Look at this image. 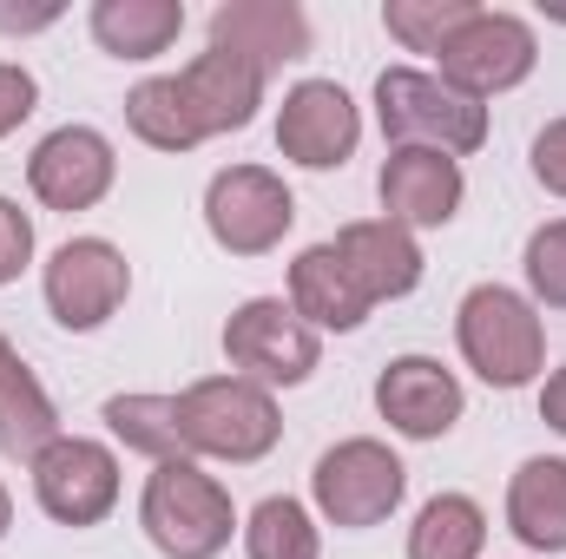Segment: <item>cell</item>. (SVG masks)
I'll use <instances>...</instances> for the list:
<instances>
[{
    "label": "cell",
    "mask_w": 566,
    "mask_h": 559,
    "mask_svg": "<svg viewBox=\"0 0 566 559\" xmlns=\"http://www.w3.org/2000/svg\"><path fill=\"white\" fill-rule=\"evenodd\" d=\"M376 191H382L389 224H402V231H434V224H448V218L461 211L468 178H461V165H454L448 151H389Z\"/></svg>",
    "instance_id": "obj_15"
},
{
    "label": "cell",
    "mask_w": 566,
    "mask_h": 559,
    "mask_svg": "<svg viewBox=\"0 0 566 559\" xmlns=\"http://www.w3.org/2000/svg\"><path fill=\"white\" fill-rule=\"evenodd\" d=\"M185 33V0H99L93 7V40L113 60H158Z\"/></svg>",
    "instance_id": "obj_21"
},
{
    "label": "cell",
    "mask_w": 566,
    "mask_h": 559,
    "mask_svg": "<svg viewBox=\"0 0 566 559\" xmlns=\"http://www.w3.org/2000/svg\"><path fill=\"white\" fill-rule=\"evenodd\" d=\"M113 178H119V158H113L106 133H93V126H60L27 158V184L46 211H93L113 191Z\"/></svg>",
    "instance_id": "obj_12"
},
{
    "label": "cell",
    "mask_w": 566,
    "mask_h": 559,
    "mask_svg": "<svg viewBox=\"0 0 566 559\" xmlns=\"http://www.w3.org/2000/svg\"><path fill=\"white\" fill-rule=\"evenodd\" d=\"M178 428L191 454L211 461H264L283 441V415L271 389L244 382V376H205L178 395Z\"/></svg>",
    "instance_id": "obj_4"
},
{
    "label": "cell",
    "mask_w": 566,
    "mask_h": 559,
    "mask_svg": "<svg viewBox=\"0 0 566 559\" xmlns=\"http://www.w3.org/2000/svg\"><path fill=\"white\" fill-rule=\"evenodd\" d=\"M474 0H389L382 7V27L409 46V53H441L461 27H468Z\"/></svg>",
    "instance_id": "obj_26"
},
{
    "label": "cell",
    "mask_w": 566,
    "mask_h": 559,
    "mask_svg": "<svg viewBox=\"0 0 566 559\" xmlns=\"http://www.w3.org/2000/svg\"><path fill=\"white\" fill-rule=\"evenodd\" d=\"M27 467H33V500L60 527H99L119 507V461H113V447H99L86 434L46 441Z\"/></svg>",
    "instance_id": "obj_9"
},
{
    "label": "cell",
    "mask_w": 566,
    "mask_h": 559,
    "mask_svg": "<svg viewBox=\"0 0 566 559\" xmlns=\"http://www.w3.org/2000/svg\"><path fill=\"white\" fill-rule=\"evenodd\" d=\"M336 257L349 264V277L369 296V309L389 303V296H409V289L422 283V244H416V231H402V224H389V218L343 224V231H336Z\"/></svg>",
    "instance_id": "obj_17"
},
{
    "label": "cell",
    "mask_w": 566,
    "mask_h": 559,
    "mask_svg": "<svg viewBox=\"0 0 566 559\" xmlns=\"http://www.w3.org/2000/svg\"><path fill=\"white\" fill-rule=\"evenodd\" d=\"M310 494H316V514H323L329 527L363 534V527H382V520L402 507V494H409V467H402L382 441L356 434V441H336V447L316 461Z\"/></svg>",
    "instance_id": "obj_5"
},
{
    "label": "cell",
    "mask_w": 566,
    "mask_h": 559,
    "mask_svg": "<svg viewBox=\"0 0 566 559\" xmlns=\"http://www.w3.org/2000/svg\"><path fill=\"white\" fill-rule=\"evenodd\" d=\"M434 60H441V80H448L454 93L488 99V93H507V86H521V80L534 73L541 40H534V27H527L521 13L474 7V13H468V27H461Z\"/></svg>",
    "instance_id": "obj_8"
},
{
    "label": "cell",
    "mask_w": 566,
    "mask_h": 559,
    "mask_svg": "<svg viewBox=\"0 0 566 559\" xmlns=\"http://www.w3.org/2000/svg\"><path fill=\"white\" fill-rule=\"evenodd\" d=\"M126 126H133L151 151H191V145H205V133H198V119H191V106H185V93H178L171 73L139 80V86L126 93Z\"/></svg>",
    "instance_id": "obj_24"
},
{
    "label": "cell",
    "mask_w": 566,
    "mask_h": 559,
    "mask_svg": "<svg viewBox=\"0 0 566 559\" xmlns=\"http://www.w3.org/2000/svg\"><path fill=\"white\" fill-rule=\"evenodd\" d=\"M541 421H547L554 434H566V369H554L547 389H541Z\"/></svg>",
    "instance_id": "obj_31"
},
{
    "label": "cell",
    "mask_w": 566,
    "mask_h": 559,
    "mask_svg": "<svg viewBox=\"0 0 566 559\" xmlns=\"http://www.w3.org/2000/svg\"><path fill=\"white\" fill-rule=\"evenodd\" d=\"M290 309L310 329H363L369 323V296L356 289L349 264L336 257V244H310L290 264Z\"/></svg>",
    "instance_id": "obj_18"
},
{
    "label": "cell",
    "mask_w": 566,
    "mask_h": 559,
    "mask_svg": "<svg viewBox=\"0 0 566 559\" xmlns=\"http://www.w3.org/2000/svg\"><path fill=\"white\" fill-rule=\"evenodd\" d=\"M224 356H231V369H238L244 382H258V389H296V382L316 376L323 342H316V329H310L283 296H251V303H238L231 323H224Z\"/></svg>",
    "instance_id": "obj_6"
},
{
    "label": "cell",
    "mask_w": 566,
    "mask_h": 559,
    "mask_svg": "<svg viewBox=\"0 0 566 559\" xmlns=\"http://www.w3.org/2000/svg\"><path fill=\"white\" fill-rule=\"evenodd\" d=\"M534 178H541L554 198H566V119H554V126L534 139Z\"/></svg>",
    "instance_id": "obj_30"
},
{
    "label": "cell",
    "mask_w": 566,
    "mask_h": 559,
    "mask_svg": "<svg viewBox=\"0 0 566 559\" xmlns=\"http://www.w3.org/2000/svg\"><path fill=\"white\" fill-rule=\"evenodd\" d=\"M481 547H488V514L468 494H434L409 527V559H481Z\"/></svg>",
    "instance_id": "obj_22"
},
{
    "label": "cell",
    "mask_w": 566,
    "mask_h": 559,
    "mask_svg": "<svg viewBox=\"0 0 566 559\" xmlns=\"http://www.w3.org/2000/svg\"><path fill=\"white\" fill-rule=\"evenodd\" d=\"M27 264H33V218L13 198H0V283H13Z\"/></svg>",
    "instance_id": "obj_28"
},
{
    "label": "cell",
    "mask_w": 566,
    "mask_h": 559,
    "mask_svg": "<svg viewBox=\"0 0 566 559\" xmlns=\"http://www.w3.org/2000/svg\"><path fill=\"white\" fill-rule=\"evenodd\" d=\"M205 224L231 257H264L296 224V198L271 165H224L205 191Z\"/></svg>",
    "instance_id": "obj_7"
},
{
    "label": "cell",
    "mask_w": 566,
    "mask_h": 559,
    "mask_svg": "<svg viewBox=\"0 0 566 559\" xmlns=\"http://www.w3.org/2000/svg\"><path fill=\"white\" fill-rule=\"evenodd\" d=\"M7 527H13V500H7V487H0V540H7Z\"/></svg>",
    "instance_id": "obj_33"
},
{
    "label": "cell",
    "mask_w": 566,
    "mask_h": 559,
    "mask_svg": "<svg viewBox=\"0 0 566 559\" xmlns=\"http://www.w3.org/2000/svg\"><path fill=\"white\" fill-rule=\"evenodd\" d=\"M33 106H40L33 73H27V66H13V60H0V139H7V133H20V126L33 119Z\"/></svg>",
    "instance_id": "obj_29"
},
{
    "label": "cell",
    "mask_w": 566,
    "mask_h": 559,
    "mask_svg": "<svg viewBox=\"0 0 566 559\" xmlns=\"http://www.w3.org/2000/svg\"><path fill=\"white\" fill-rule=\"evenodd\" d=\"M244 553L251 559H316V527H310V514H303V500H290V494H271V500H258V514L244 520Z\"/></svg>",
    "instance_id": "obj_25"
},
{
    "label": "cell",
    "mask_w": 566,
    "mask_h": 559,
    "mask_svg": "<svg viewBox=\"0 0 566 559\" xmlns=\"http://www.w3.org/2000/svg\"><path fill=\"white\" fill-rule=\"evenodd\" d=\"M376 119H382V139L396 151H481L488 145V106L454 93L448 80L416 73V66H389L376 80Z\"/></svg>",
    "instance_id": "obj_2"
},
{
    "label": "cell",
    "mask_w": 566,
    "mask_h": 559,
    "mask_svg": "<svg viewBox=\"0 0 566 559\" xmlns=\"http://www.w3.org/2000/svg\"><path fill=\"white\" fill-rule=\"evenodd\" d=\"M376 409H382V421L396 434H409V441H441L461 421V382L434 356H396L376 376Z\"/></svg>",
    "instance_id": "obj_13"
},
{
    "label": "cell",
    "mask_w": 566,
    "mask_h": 559,
    "mask_svg": "<svg viewBox=\"0 0 566 559\" xmlns=\"http://www.w3.org/2000/svg\"><path fill=\"white\" fill-rule=\"evenodd\" d=\"M171 80H178V93H185V106H191V119H198L205 139L244 133V126L258 119V106H264V73H258L251 60L224 53V46L198 53V60H191L185 73H171Z\"/></svg>",
    "instance_id": "obj_16"
},
{
    "label": "cell",
    "mask_w": 566,
    "mask_h": 559,
    "mask_svg": "<svg viewBox=\"0 0 566 559\" xmlns=\"http://www.w3.org/2000/svg\"><path fill=\"white\" fill-rule=\"evenodd\" d=\"M106 428L145 461H191L185 428H178V395H113Z\"/></svg>",
    "instance_id": "obj_23"
},
{
    "label": "cell",
    "mask_w": 566,
    "mask_h": 559,
    "mask_svg": "<svg viewBox=\"0 0 566 559\" xmlns=\"http://www.w3.org/2000/svg\"><path fill=\"white\" fill-rule=\"evenodd\" d=\"M454 342L461 362L488 382V389H527L547 362V329L534 316V303L507 283H474L454 309Z\"/></svg>",
    "instance_id": "obj_1"
},
{
    "label": "cell",
    "mask_w": 566,
    "mask_h": 559,
    "mask_svg": "<svg viewBox=\"0 0 566 559\" xmlns=\"http://www.w3.org/2000/svg\"><path fill=\"white\" fill-rule=\"evenodd\" d=\"M527 283L547 309H566V218L541 224L527 238Z\"/></svg>",
    "instance_id": "obj_27"
},
{
    "label": "cell",
    "mask_w": 566,
    "mask_h": 559,
    "mask_svg": "<svg viewBox=\"0 0 566 559\" xmlns=\"http://www.w3.org/2000/svg\"><path fill=\"white\" fill-rule=\"evenodd\" d=\"M507 527L534 553H566V461L534 454L507 481Z\"/></svg>",
    "instance_id": "obj_19"
},
{
    "label": "cell",
    "mask_w": 566,
    "mask_h": 559,
    "mask_svg": "<svg viewBox=\"0 0 566 559\" xmlns=\"http://www.w3.org/2000/svg\"><path fill=\"white\" fill-rule=\"evenodd\" d=\"M53 20H60V7H27V13L0 7V27H7V33H33V27H53Z\"/></svg>",
    "instance_id": "obj_32"
},
{
    "label": "cell",
    "mask_w": 566,
    "mask_h": 559,
    "mask_svg": "<svg viewBox=\"0 0 566 559\" xmlns=\"http://www.w3.org/2000/svg\"><path fill=\"white\" fill-rule=\"evenodd\" d=\"M126 289H133V264L106 238H73L46 264V309L60 329H80V336L99 329L126 303Z\"/></svg>",
    "instance_id": "obj_10"
},
{
    "label": "cell",
    "mask_w": 566,
    "mask_h": 559,
    "mask_svg": "<svg viewBox=\"0 0 566 559\" xmlns=\"http://www.w3.org/2000/svg\"><path fill=\"white\" fill-rule=\"evenodd\" d=\"M46 441H60L53 395H46V389H40V376L20 362V349L0 336V454L33 461Z\"/></svg>",
    "instance_id": "obj_20"
},
{
    "label": "cell",
    "mask_w": 566,
    "mask_h": 559,
    "mask_svg": "<svg viewBox=\"0 0 566 559\" xmlns=\"http://www.w3.org/2000/svg\"><path fill=\"white\" fill-rule=\"evenodd\" d=\"M139 527L165 559H218L231 547L238 507L198 461H158L145 481Z\"/></svg>",
    "instance_id": "obj_3"
},
{
    "label": "cell",
    "mask_w": 566,
    "mask_h": 559,
    "mask_svg": "<svg viewBox=\"0 0 566 559\" xmlns=\"http://www.w3.org/2000/svg\"><path fill=\"white\" fill-rule=\"evenodd\" d=\"M363 139V113L336 80H303L283 93L277 113V151L303 171H336Z\"/></svg>",
    "instance_id": "obj_11"
},
{
    "label": "cell",
    "mask_w": 566,
    "mask_h": 559,
    "mask_svg": "<svg viewBox=\"0 0 566 559\" xmlns=\"http://www.w3.org/2000/svg\"><path fill=\"white\" fill-rule=\"evenodd\" d=\"M211 46L251 60L264 80L310 53V13L296 0H224L211 13Z\"/></svg>",
    "instance_id": "obj_14"
}]
</instances>
